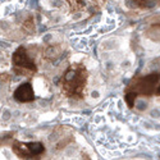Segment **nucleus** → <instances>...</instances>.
<instances>
[{
	"instance_id": "4",
	"label": "nucleus",
	"mask_w": 160,
	"mask_h": 160,
	"mask_svg": "<svg viewBox=\"0 0 160 160\" xmlns=\"http://www.w3.org/2000/svg\"><path fill=\"white\" fill-rule=\"evenodd\" d=\"M126 100H127V104L129 108H132L135 105V100H136V94H128L126 96Z\"/></svg>"
},
{
	"instance_id": "1",
	"label": "nucleus",
	"mask_w": 160,
	"mask_h": 160,
	"mask_svg": "<svg viewBox=\"0 0 160 160\" xmlns=\"http://www.w3.org/2000/svg\"><path fill=\"white\" fill-rule=\"evenodd\" d=\"M13 63L15 66V72L18 74H23L26 72H35L36 71V67L32 63V60L28 58L27 53L23 47H19L17 49V51L13 54Z\"/></svg>"
},
{
	"instance_id": "5",
	"label": "nucleus",
	"mask_w": 160,
	"mask_h": 160,
	"mask_svg": "<svg viewBox=\"0 0 160 160\" xmlns=\"http://www.w3.org/2000/svg\"><path fill=\"white\" fill-rule=\"evenodd\" d=\"M158 91H159V92H160V87H159V88H158Z\"/></svg>"
},
{
	"instance_id": "2",
	"label": "nucleus",
	"mask_w": 160,
	"mask_h": 160,
	"mask_svg": "<svg viewBox=\"0 0 160 160\" xmlns=\"http://www.w3.org/2000/svg\"><path fill=\"white\" fill-rule=\"evenodd\" d=\"M14 99L21 102H29L35 99L33 88L29 83H22L14 91Z\"/></svg>"
},
{
	"instance_id": "3",
	"label": "nucleus",
	"mask_w": 160,
	"mask_h": 160,
	"mask_svg": "<svg viewBox=\"0 0 160 160\" xmlns=\"http://www.w3.org/2000/svg\"><path fill=\"white\" fill-rule=\"evenodd\" d=\"M158 80H159V76H158V74L147 76L144 81H142V83L140 85L141 92H142V94H150V92H153L154 85L158 82Z\"/></svg>"
}]
</instances>
